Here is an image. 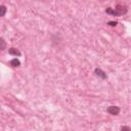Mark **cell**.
I'll return each instance as SVG.
<instances>
[{"label":"cell","instance_id":"1","mask_svg":"<svg viewBox=\"0 0 131 131\" xmlns=\"http://www.w3.org/2000/svg\"><path fill=\"white\" fill-rule=\"evenodd\" d=\"M105 12L108 13V14L115 15V16H120V15L125 14L127 12V8L125 6H122V5H117L116 8H112V7L106 8L105 9Z\"/></svg>","mask_w":131,"mask_h":131},{"label":"cell","instance_id":"2","mask_svg":"<svg viewBox=\"0 0 131 131\" xmlns=\"http://www.w3.org/2000/svg\"><path fill=\"white\" fill-rule=\"evenodd\" d=\"M107 113H110L111 115H118L120 113V107L119 106H116V105H111L107 107Z\"/></svg>","mask_w":131,"mask_h":131},{"label":"cell","instance_id":"3","mask_svg":"<svg viewBox=\"0 0 131 131\" xmlns=\"http://www.w3.org/2000/svg\"><path fill=\"white\" fill-rule=\"evenodd\" d=\"M95 74H96L97 76H99L100 78H102V79H105V78H106L105 73H104L102 70H100V69H95Z\"/></svg>","mask_w":131,"mask_h":131},{"label":"cell","instance_id":"4","mask_svg":"<svg viewBox=\"0 0 131 131\" xmlns=\"http://www.w3.org/2000/svg\"><path fill=\"white\" fill-rule=\"evenodd\" d=\"M8 52H9V54H12V55H17V56H19L20 55V52L17 50V49H15V48H10L9 50H8Z\"/></svg>","mask_w":131,"mask_h":131},{"label":"cell","instance_id":"5","mask_svg":"<svg viewBox=\"0 0 131 131\" xmlns=\"http://www.w3.org/2000/svg\"><path fill=\"white\" fill-rule=\"evenodd\" d=\"M10 66L11 67H18V66H20V61L17 58H13L10 60Z\"/></svg>","mask_w":131,"mask_h":131},{"label":"cell","instance_id":"6","mask_svg":"<svg viewBox=\"0 0 131 131\" xmlns=\"http://www.w3.org/2000/svg\"><path fill=\"white\" fill-rule=\"evenodd\" d=\"M121 131H131V129L128 126H123L121 127Z\"/></svg>","mask_w":131,"mask_h":131},{"label":"cell","instance_id":"7","mask_svg":"<svg viewBox=\"0 0 131 131\" xmlns=\"http://www.w3.org/2000/svg\"><path fill=\"white\" fill-rule=\"evenodd\" d=\"M1 9H2V13H1V15L4 16V14H5V12H6V8H5V6L2 5V6H1Z\"/></svg>","mask_w":131,"mask_h":131},{"label":"cell","instance_id":"8","mask_svg":"<svg viewBox=\"0 0 131 131\" xmlns=\"http://www.w3.org/2000/svg\"><path fill=\"white\" fill-rule=\"evenodd\" d=\"M108 24H110L111 26H116V25H117V23H116V21H115V23H114V21H110Z\"/></svg>","mask_w":131,"mask_h":131},{"label":"cell","instance_id":"9","mask_svg":"<svg viewBox=\"0 0 131 131\" xmlns=\"http://www.w3.org/2000/svg\"><path fill=\"white\" fill-rule=\"evenodd\" d=\"M5 48V42H4V40H2V50Z\"/></svg>","mask_w":131,"mask_h":131}]
</instances>
